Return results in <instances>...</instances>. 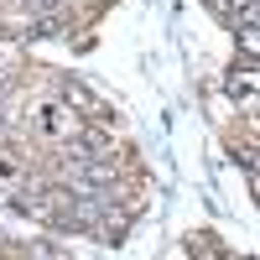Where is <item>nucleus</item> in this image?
<instances>
[{
  "mask_svg": "<svg viewBox=\"0 0 260 260\" xmlns=\"http://www.w3.org/2000/svg\"><path fill=\"white\" fill-rule=\"evenodd\" d=\"M62 31H68V16L62 11H31L26 37H62Z\"/></svg>",
  "mask_w": 260,
  "mask_h": 260,
  "instance_id": "3",
  "label": "nucleus"
},
{
  "mask_svg": "<svg viewBox=\"0 0 260 260\" xmlns=\"http://www.w3.org/2000/svg\"><path fill=\"white\" fill-rule=\"evenodd\" d=\"M229 99L255 104V78H250V62H245V78H229Z\"/></svg>",
  "mask_w": 260,
  "mask_h": 260,
  "instance_id": "4",
  "label": "nucleus"
},
{
  "mask_svg": "<svg viewBox=\"0 0 260 260\" xmlns=\"http://www.w3.org/2000/svg\"><path fill=\"white\" fill-rule=\"evenodd\" d=\"M187 250H192V255H198V250H203V255H224L219 245H213V234H192V240H187Z\"/></svg>",
  "mask_w": 260,
  "mask_h": 260,
  "instance_id": "5",
  "label": "nucleus"
},
{
  "mask_svg": "<svg viewBox=\"0 0 260 260\" xmlns=\"http://www.w3.org/2000/svg\"><path fill=\"white\" fill-rule=\"evenodd\" d=\"M57 94H62L68 110H78L83 120H94V125H110V120H115V110L89 89V83H78V78H57Z\"/></svg>",
  "mask_w": 260,
  "mask_h": 260,
  "instance_id": "1",
  "label": "nucleus"
},
{
  "mask_svg": "<svg viewBox=\"0 0 260 260\" xmlns=\"http://www.w3.org/2000/svg\"><path fill=\"white\" fill-rule=\"evenodd\" d=\"M0 250H6V245H0Z\"/></svg>",
  "mask_w": 260,
  "mask_h": 260,
  "instance_id": "6",
  "label": "nucleus"
},
{
  "mask_svg": "<svg viewBox=\"0 0 260 260\" xmlns=\"http://www.w3.org/2000/svg\"><path fill=\"white\" fill-rule=\"evenodd\" d=\"M78 130V120L68 115V104H47L42 110V120H37V136H57V141H68Z\"/></svg>",
  "mask_w": 260,
  "mask_h": 260,
  "instance_id": "2",
  "label": "nucleus"
}]
</instances>
